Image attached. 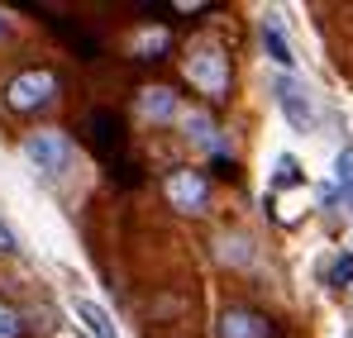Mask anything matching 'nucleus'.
Returning a JSON list of instances; mask_svg holds the SVG:
<instances>
[{"label": "nucleus", "mask_w": 353, "mask_h": 338, "mask_svg": "<svg viewBox=\"0 0 353 338\" xmlns=\"http://www.w3.org/2000/svg\"><path fill=\"white\" fill-rule=\"evenodd\" d=\"M186 76H191L196 91L225 96V91H230V57L220 53L210 39H201V43H191V53H186Z\"/></svg>", "instance_id": "nucleus-1"}, {"label": "nucleus", "mask_w": 353, "mask_h": 338, "mask_svg": "<svg viewBox=\"0 0 353 338\" xmlns=\"http://www.w3.org/2000/svg\"><path fill=\"white\" fill-rule=\"evenodd\" d=\"M72 158L77 153H72V143H67L62 129H39V134L24 138V162L34 171H43V176H67Z\"/></svg>", "instance_id": "nucleus-2"}, {"label": "nucleus", "mask_w": 353, "mask_h": 338, "mask_svg": "<svg viewBox=\"0 0 353 338\" xmlns=\"http://www.w3.org/2000/svg\"><path fill=\"white\" fill-rule=\"evenodd\" d=\"M277 110L287 114V124H292L296 134H310L315 124H320V105H315V91L301 81V76H277Z\"/></svg>", "instance_id": "nucleus-3"}, {"label": "nucleus", "mask_w": 353, "mask_h": 338, "mask_svg": "<svg viewBox=\"0 0 353 338\" xmlns=\"http://www.w3.org/2000/svg\"><path fill=\"white\" fill-rule=\"evenodd\" d=\"M58 96V81H53V72H19L10 86H5V101L14 105V110H39V105H48Z\"/></svg>", "instance_id": "nucleus-4"}, {"label": "nucleus", "mask_w": 353, "mask_h": 338, "mask_svg": "<svg viewBox=\"0 0 353 338\" xmlns=\"http://www.w3.org/2000/svg\"><path fill=\"white\" fill-rule=\"evenodd\" d=\"M168 200H172L176 210H205V200H210V186H205V176L201 171H172V181H168Z\"/></svg>", "instance_id": "nucleus-5"}, {"label": "nucleus", "mask_w": 353, "mask_h": 338, "mask_svg": "<svg viewBox=\"0 0 353 338\" xmlns=\"http://www.w3.org/2000/svg\"><path fill=\"white\" fill-rule=\"evenodd\" d=\"M72 319L86 329V338H119L115 324H110V315H105V305H96V300H86V295H72Z\"/></svg>", "instance_id": "nucleus-6"}, {"label": "nucleus", "mask_w": 353, "mask_h": 338, "mask_svg": "<svg viewBox=\"0 0 353 338\" xmlns=\"http://www.w3.org/2000/svg\"><path fill=\"white\" fill-rule=\"evenodd\" d=\"M220 334L225 338H268V324L258 315H248V310H230L225 324H220Z\"/></svg>", "instance_id": "nucleus-7"}, {"label": "nucleus", "mask_w": 353, "mask_h": 338, "mask_svg": "<svg viewBox=\"0 0 353 338\" xmlns=\"http://www.w3.org/2000/svg\"><path fill=\"white\" fill-rule=\"evenodd\" d=\"M263 48H268V57H272L277 67H287V72L296 67V57H292V43L282 39V29H277V19H272V14L263 19Z\"/></svg>", "instance_id": "nucleus-8"}, {"label": "nucleus", "mask_w": 353, "mask_h": 338, "mask_svg": "<svg viewBox=\"0 0 353 338\" xmlns=\"http://www.w3.org/2000/svg\"><path fill=\"white\" fill-rule=\"evenodd\" d=\"M325 196H339V200L353 210V143L339 153V158H334V186H330Z\"/></svg>", "instance_id": "nucleus-9"}, {"label": "nucleus", "mask_w": 353, "mask_h": 338, "mask_svg": "<svg viewBox=\"0 0 353 338\" xmlns=\"http://www.w3.org/2000/svg\"><path fill=\"white\" fill-rule=\"evenodd\" d=\"M143 114H148V119H172L176 96L168 91V86H148V91H143Z\"/></svg>", "instance_id": "nucleus-10"}, {"label": "nucleus", "mask_w": 353, "mask_h": 338, "mask_svg": "<svg viewBox=\"0 0 353 338\" xmlns=\"http://www.w3.org/2000/svg\"><path fill=\"white\" fill-rule=\"evenodd\" d=\"M186 134H191L196 143H215V129H210V119H205L201 110H191V114H186Z\"/></svg>", "instance_id": "nucleus-11"}, {"label": "nucleus", "mask_w": 353, "mask_h": 338, "mask_svg": "<svg viewBox=\"0 0 353 338\" xmlns=\"http://www.w3.org/2000/svg\"><path fill=\"white\" fill-rule=\"evenodd\" d=\"M330 282H334V286H353V253H339V257H334Z\"/></svg>", "instance_id": "nucleus-12"}, {"label": "nucleus", "mask_w": 353, "mask_h": 338, "mask_svg": "<svg viewBox=\"0 0 353 338\" xmlns=\"http://www.w3.org/2000/svg\"><path fill=\"white\" fill-rule=\"evenodd\" d=\"M0 338H19V315L0 300Z\"/></svg>", "instance_id": "nucleus-13"}, {"label": "nucleus", "mask_w": 353, "mask_h": 338, "mask_svg": "<svg viewBox=\"0 0 353 338\" xmlns=\"http://www.w3.org/2000/svg\"><path fill=\"white\" fill-rule=\"evenodd\" d=\"M158 48H168V34H163V29H153V34H139V53H158Z\"/></svg>", "instance_id": "nucleus-14"}, {"label": "nucleus", "mask_w": 353, "mask_h": 338, "mask_svg": "<svg viewBox=\"0 0 353 338\" xmlns=\"http://www.w3.org/2000/svg\"><path fill=\"white\" fill-rule=\"evenodd\" d=\"M14 248H19V243H14V233L0 224V253H14Z\"/></svg>", "instance_id": "nucleus-15"}]
</instances>
